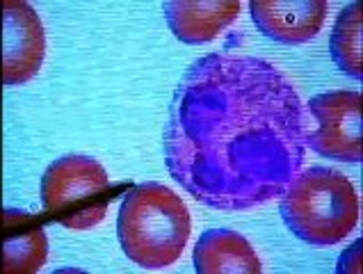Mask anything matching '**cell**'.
<instances>
[{
  "label": "cell",
  "instance_id": "cell-1",
  "mask_svg": "<svg viewBox=\"0 0 363 274\" xmlns=\"http://www.w3.org/2000/svg\"><path fill=\"white\" fill-rule=\"evenodd\" d=\"M304 105L272 62L213 53L176 87L164 163L196 202L235 213L281 197L302 172Z\"/></svg>",
  "mask_w": 363,
  "mask_h": 274
},
{
  "label": "cell",
  "instance_id": "cell-2",
  "mask_svg": "<svg viewBox=\"0 0 363 274\" xmlns=\"http://www.w3.org/2000/svg\"><path fill=\"white\" fill-rule=\"evenodd\" d=\"M121 249L135 265L164 270L181 258L192 234L185 202L162 183H140L123 197L117 219Z\"/></svg>",
  "mask_w": 363,
  "mask_h": 274
},
{
  "label": "cell",
  "instance_id": "cell-3",
  "mask_svg": "<svg viewBox=\"0 0 363 274\" xmlns=\"http://www.w3.org/2000/svg\"><path fill=\"white\" fill-rule=\"evenodd\" d=\"M279 210L299 240L313 247H334L357 229L359 194L345 174L311 167L290 181Z\"/></svg>",
  "mask_w": 363,
  "mask_h": 274
},
{
  "label": "cell",
  "instance_id": "cell-4",
  "mask_svg": "<svg viewBox=\"0 0 363 274\" xmlns=\"http://www.w3.org/2000/svg\"><path fill=\"white\" fill-rule=\"evenodd\" d=\"M110 178L103 165L89 155H65L41 178L44 210L67 229L96 226L108 210Z\"/></svg>",
  "mask_w": 363,
  "mask_h": 274
},
{
  "label": "cell",
  "instance_id": "cell-5",
  "mask_svg": "<svg viewBox=\"0 0 363 274\" xmlns=\"http://www.w3.org/2000/svg\"><path fill=\"white\" fill-rule=\"evenodd\" d=\"M318 128L306 133V146L315 153L343 163H361V94L327 92L308 101Z\"/></svg>",
  "mask_w": 363,
  "mask_h": 274
},
{
  "label": "cell",
  "instance_id": "cell-6",
  "mask_svg": "<svg viewBox=\"0 0 363 274\" xmlns=\"http://www.w3.org/2000/svg\"><path fill=\"white\" fill-rule=\"evenodd\" d=\"M46 57V35L37 9L23 0L3 5V80L26 85L41 71Z\"/></svg>",
  "mask_w": 363,
  "mask_h": 274
},
{
  "label": "cell",
  "instance_id": "cell-7",
  "mask_svg": "<svg viewBox=\"0 0 363 274\" xmlns=\"http://www.w3.org/2000/svg\"><path fill=\"white\" fill-rule=\"evenodd\" d=\"M258 30L279 44L299 46L315 39L327 18V0H252Z\"/></svg>",
  "mask_w": 363,
  "mask_h": 274
},
{
  "label": "cell",
  "instance_id": "cell-8",
  "mask_svg": "<svg viewBox=\"0 0 363 274\" xmlns=\"http://www.w3.org/2000/svg\"><path fill=\"white\" fill-rule=\"evenodd\" d=\"M172 33L183 44H206L240 16L238 0H169L162 5Z\"/></svg>",
  "mask_w": 363,
  "mask_h": 274
},
{
  "label": "cell",
  "instance_id": "cell-9",
  "mask_svg": "<svg viewBox=\"0 0 363 274\" xmlns=\"http://www.w3.org/2000/svg\"><path fill=\"white\" fill-rule=\"evenodd\" d=\"M199 274H258L263 270L254 247L231 229L206 231L194 247Z\"/></svg>",
  "mask_w": 363,
  "mask_h": 274
},
{
  "label": "cell",
  "instance_id": "cell-10",
  "mask_svg": "<svg viewBox=\"0 0 363 274\" xmlns=\"http://www.w3.org/2000/svg\"><path fill=\"white\" fill-rule=\"evenodd\" d=\"M363 21H361V3L347 5L338 14L336 26L331 30V57L338 69L352 78L363 76Z\"/></svg>",
  "mask_w": 363,
  "mask_h": 274
},
{
  "label": "cell",
  "instance_id": "cell-11",
  "mask_svg": "<svg viewBox=\"0 0 363 274\" xmlns=\"http://www.w3.org/2000/svg\"><path fill=\"white\" fill-rule=\"evenodd\" d=\"M48 256V240L44 229L33 224L26 231H14L5 222V272L33 274L44 268Z\"/></svg>",
  "mask_w": 363,
  "mask_h": 274
},
{
  "label": "cell",
  "instance_id": "cell-12",
  "mask_svg": "<svg viewBox=\"0 0 363 274\" xmlns=\"http://www.w3.org/2000/svg\"><path fill=\"white\" fill-rule=\"evenodd\" d=\"M338 272L340 274H357L361 272V240H357L343 256L338 261Z\"/></svg>",
  "mask_w": 363,
  "mask_h": 274
}]
</instances>
